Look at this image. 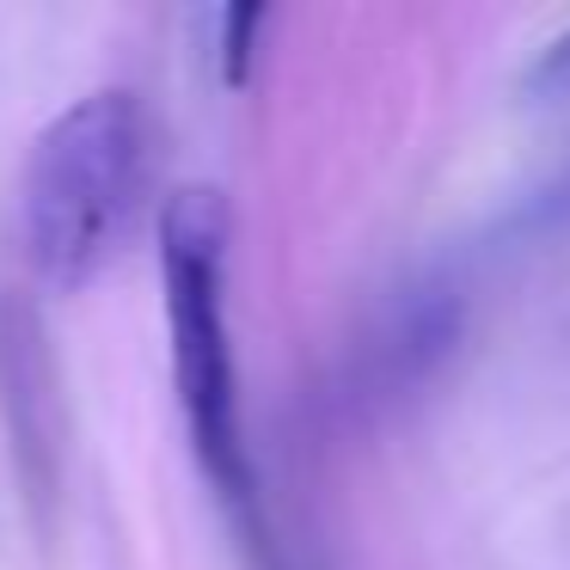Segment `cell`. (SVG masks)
<instances>
[{
    "label": "cell",
    "mask_w": 570,
    "mask_h": 570,
    "mask_svg": "<svg viewBox=\"0 0 570 570\" xmlns=\"http://www.w3.org/2000/svg\"><path fill=\"white\" fill-rule=\"evenodd\" d=\"M215 31H222V75H227V87H246L252 50H258V31H264V7H227V13L215 19Z\"/></svg>",
    "instance_id": "4"
},
{
    "label": "cell",
    "mask_w": 570,
    "mask_h": 570,
    "mask_svg": "<svg viewBox=\"0 0 570 570\" xmlns=\"http://www.w3.org/2000/svg\"><path fill=\"white\" fill-rule=\"evenodd\" d=\"M521 92L533 105H570V31H558L521 75Z\"/></svg>",
    "instance_id": "5"
},
{
    "label": "cell",
    "mask_w": 570,
    "mask_h": 570,
    "mask_svg": "<svg viewBox=\"0 0 570 570\" xmlns=\"http://www.w3.org/2000/svg\"><path fill=\"white\" fill-rule=\"evenodd\" d=\"M460 332H466V283L448 271L417 276L411 288H399L386 301L381 325L368 332L356 356V374L374 399H399L411 386H423L448 356H454Z\"/></svg>",
    "instance_id": "3"
},
{
    "label": "cell",
    "mask_w": 570,
    "mask_h": 570,
    "mask_svg": "<svg viewBox=\"0 0 570 570\" xmlns=\"http://www.w3.org/2000/svg\"><path fill=\"white\" fill-rule=\"evenodd\" d=\"M160 276L166 320H173V374L185 405L190 454H197L209 491L222 497L252 570H295L283 533L264 503L258 466L239 423V368L234 332H227V197L209 185H185L166 197L160 215Z\"/></svg>",
    "instance_id": "1"
},
{
    "label": "cell",
    "mask_w": 570,
    "mask_h": 570,
    "mask_svg": "<svg viewBox=\"0 0 570 570\" xmlns=\"http://www.w3.org/2000/svg\"><path fill=\"white\" fill-rule=\"evenodd\" d=\"M154 136L136 92L105 87L50 117L26 166V258L56 295L87 288L129 246L148 203Z\"/></svg>",
    "instance_id": "2"
}]
</instances>
